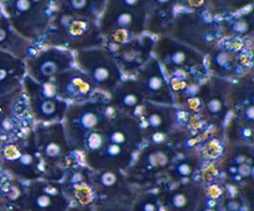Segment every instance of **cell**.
Listing matches in <instances>:
<instances>
[{"label": "cell", "mask_w": 254, "mask_h": 211, "mask_svg": "<svg viewBox=\"0 0 254 211\" xmlns=\"http://www.w3.org/2000/svg\"><path fill=\"white\" fill-rule=\"evenodd\" d=\"M32 47L34 44L31 42L26 41L15 32L0 7V51L6 52L22 61H26L35 51Z\"/></svg>", "instance_id": "25"}, {"label": "cell", "mask_w": 254, "mask_h": 211, "mask_svg": "<svg viewBox=\"0 0 254 211\" xmlns=\"http://www.w3.org/2000/svg\"><path fill=\"white\" fill-rule=\"evenodd\" d=\"M106 142L124 147L140 150L144 145L143 132L138 120L134 116L126 115L109 106V115L102 128Z\"/></svg>", "instance_id": "17"}, {"label": "cell", "mask_w": 254, "mask_h": 211, "mask_svg": "<svg viewBox=\"0 0 254 211\" xmlns=\"http://www.w3.org/2000/svg\"><path fill=\"white\" fill-rule=\"evenodd\" d=\"M153 57L160 64L166 77L176 73H192L206 69L205 56L176 41L169 35L156 37Z\"/></svg>", "instance_id": "10"}, {"label": "cell", "mask_w": 254, "mask_h": 211, "mask_svg": "<svg viewBox=\"0 0 254 211\" xmlns=\"http://www.w3.org/2000/svg\"><path fill=\"white\" fill-rule=\"evenodd\" d=\"M139 150L124 147L104 142V145L97 151L89 153H82L81 161L92 170H117L126 172L135 160Z\"/></svg>", "instance_id": "19"}, {"label": "cell", "mask_w": 254, "mask_h": 211, "mask_svg": "<svg viewBox=\"0 0 254 211\" xmlns=\"http://www.w3.org/2000/svg\"><path fill=\"white\" fill-rule=\"evenodd\" d=\"M169 36L205 57L223 41L221 22L208 9V1L195 11L181 10L176 12Z\"/></svg>", "instance_id": "3"}, {"label": "cell", "mask_w": 254, "mask_h": 211, "mask_svg": "<svg viewBox=\"0 0 254 211\" xmlns=\"http://www.w3.org/2000/svg\"><path fill=\"white\" fill-rule=\"evenodd\" d=\"M130 211H163L160 199H159L158 188L138 193Z\"/></svg>", "instance_id": "30"}, {"label": "cell", "mask_w": 254, "mask_h": 211, "mask_svg": "<svg viewBox=\"0 0 254 211\" xmlns=\"http://www.w3.org/2000/svg\"><path fill=\"white\" fill-rule=\"evenodd\" d=\"M69 208L60 182L39 179L26 184V211H68Z\"/></svg>", "instance_id": "18"}, {"label": "cell", "mask_w": 254, "mask_h": 211, "mask_svg": "<svg viewBox=\"0 0 254 211\" xmlns=\"http://www.w3.org/2000/svg\"><path fill=\"white\" fill-rule=\"evenodd\" d=\"M74 66L86 74L97 91L108 96L124 78L112 52L104 46L76 52Z\"/></svg>", "instance_id": "8"}, {"label": "cell", "mask_w": 254, "mask_h": 211, "mask_svg": "<svg viewBox=\"0 0 254 211\" xmlns=\"http://www.w3.org/2000/svg\"><path fill=\"white\" fill-rule=\"evenodd\" d=\"M74 67V53L57 47H41L25 61L26 76L39 84H49Z\"/></svg>", "instance_id": "12"}, {"label": "cell", "mask_w": 254, "mask_h": 211, "mask_svg": "<svg viewBox=\"0 0 254 211\" xmlns=\"http://www.w3.org/2000/svg\"><path fill=\"white\" fill-rule=\"evenodd\" d=\"M149 1L113 0L107 1L98 27L104 39V47L123 44L145 34Z\"/></svg>", "instance_id": "2"}, {"label": "cell", "mask_w": 254, "mask_h": 211, "mask_svg": "<svg viewBox=\"0 0 254 211\" xmlns=\"http://www.w3.org/2000/svg\"><path fill=\"white\" fill-rule=\"evenodd\" d=\"M155 44V37L144 34L123 44L106 47L113 54L123 77H133L151 58Z\"/></svg>", "instance_id": "16"}, {"label": "cell", "mask_w": 254, "mask_h": 211, "mask_svg": "<svg viewBox=\"0 0 254 211\" xmlns=\"http://www.w3.org/2000/svg\"><path fill=\"white\" fill-rule=\"evenodd\" d=\"M223 32V40H242L247 41L252 39L254 30L253 6H246L241 11L230 15L225 19L220 20Z\"/></svg>", "instance_id": "26"}, {"label": "cell", "mask_w": 254, "mask_h": 211, "mask_svg": "<svg viewBox=\"0 0 254 211\" xmlns=\"http://www.w3.org/2000/svg\"><path fill=\"white\" fill-rule=\"evenodd\" d=\"M22 94L30 118L36 124H59L64 121L68 104L55 94L50 83L39 84L25 76Z\"/></svg>", "instance_id": "9"}, {"label": "cell", "mask_w": 254, "mask_h": 211, "mask_svg": "<svg viewBox=\"0 0 254 211\" xmlns=\"http://www.w3.org/2000/svg\"><path fill=\"white\" fill-rule=\"evenodd\" d=\"M231 90L232 82L217 77L208 76L201 88L200 118L207 126L215 128H223L226 120L231 114Z\"/></svg>", "instance_id": "11"}, {"label": "cell", "mask_w": 254, "mask_h": 211, "mask_svg": "<svg viewBox=\"0 0 254 211\" xmlns=\"http://www.w3.org/2000/svg\"><path fill=\"white\" fill-rule=\"evenodd\" d=\"M175 1H149L145 34L151 37L169 35L175 19Z\"/></svg>", "instance_id": "24"}, {"label": "cell", "mask_w": 254, "mask_h": 211, "mask_svg": "<svg viewBox=\"0 0 254 211\" xmlns=\"http://www.w3.org/2000/svg\"><path fill=\"white\" fill-rule=\"evenodd\" d=\"M163 211H195L202 184L196 180L158 188Z\"/></svg>", "instance_id": "21"}, {"label": "cell", "mask_w": 254, "mask_h": 211, "mask_svg": "<svg viewBox=\"0 0 254 211\" xmlns=\"http://www.w3.org/2000/svg\"><path fill=\"white\" fill-rule=\"evenodd\" d=\"M35 146L42 162L47 167L64 168L72 151L67 142L62 123L36 124L32 127Z\"/></svg>", "instance_id": "13"}, {"label": "cell", "mask_w": 254, "mask_h": 211, "mask_svg": "<svg viewBox=\"0 0 254 211\" xmlns=\"http://www.w3.org/2000/svg\"><path fill=\"white\" fill-rule=\"evenodd\" d=\"M50 84L55 94L68 105L92 100L98 93L86 74L76 66L57 76Z\"/></svg>", "instance_id": "20"}, {"label": "cell", "mask_w": 254, "mask_h": 211, "mask_svg": "<svg viewBox=\"0 0 254 211\" xmlns=\"http://www.w3.org/2000/svg\"><path fill=\"white\" fill-rule=\"evenodd\" d=\"M0 7L15 32L32 44L45 36L56 12L54 1L42 0H7Z\"/></svg>", "instance_id": "5"}, {"label": "cell", "mask_w": 254, "mask_h": 211, "mask_svg": "<svg viewBox=\"0 0 254 211\" xmlns=\"http://www.w3.org/2000/svg\"><path fill=\"white\" fill-rule=\"evenodd\" d=\"M109 115L108 99L69 104L62 125L72 152L79 153L92 133L101 131Z\"/></svg>", "instance_id": "6"}, {"label": "cell", "mask_w": 254, "mask_h": 211, "mask_svg": "<svg viewBox=\"0 0 254 211\" xmlns=\"http://www.w3.org/2000/svg\"><path fill=\"white\" fill-rule=\"evenodd\" d=\"M42 41L46 47L64 48L73 53L104 46L98 22L62 14L57 10Z\"/></svg>", "instance_id": "4"}, {"label": "cell", "mask_w": 254, "mask_h": 211, "mask_svg": "<svg viewBox=\"0 0 254 211\" xmlns=\"http://www.w3.org/2000/svg\"><path fill=\"white\" fill-rule=\"evenodd\" d=\"M208 74L236 82L252 73V53L246 48V41L227 39L205 57Z\"/></svg>", "instance_id": "7"}, {"label": "cell", "mask_w": 254, "mask_h": 211, "mask_svg": "<svg viewBox=\"0 0 254 211\" xmlns=\"http://www.w3.org/2000/svg\"><path fill=\"white\" fill-rule=\"evenodd\" d=\"M68 211H93L91 207H71Z\"/></svg>", "instance_id": "31"}, {"label": "cell", "mask_w": 254, "mask_h": 211, "mask_svg": "<svg viewBox=\"0 0 254 211\" xmlns=\"http://www.w3.org/2000/svg\"><path fill=\"white\" fill-rule=\"evenodd\" d=\"M218 172L220 177H223V182L236 185L241 189L252 187L253 146L226 145L221 162L218 163Z\"/></svg>", "instance_id": "14"}, {"label": "cell", "mask_w": 254, "mask_h": 211, "mask_svg": "<svg viewBox=\"0 0 254 211\" xmlns=\"http://www.w3.org/2000/svg\"><path fill=\"white\" fill-rule=\"evenodd\" d=\"M25 76V61L0 51V101L14 100L22 96Z\"/></svg>", "instance_id": "22"}, {"label": "cell", "mask_w": 254, "mask_h": 211, "mask_svg": "<svg viewBox=\"0 0 254 211\" xmlns=\"http://www.w3.org/2000/svg\"><path fill=\"white\" fill-rule=\"evenodd\" d=\"M54 2L59 12L97 22L103 14L107 4V1L102 0H64V1Z\"/></svg>", "instance_id": "27"}, {"label": "cell", "mask_w": 254, "mask_h": 211, "mask_svg": "<svg viewBox=\"0 0 254 211\" xmlns=\"http://www.w3.org/2000/svg\"><path fill=\"white\" fill-rule=\"evenodd\" d=\"M0 172L24 183L44 179L61 182L64 168L47 167L37 153L32 128L20 133L0 150Z\"/></svg>", "instance_id": "1"}, {"label": "cell", "mask_w": 254, "mask_h": 211, "mask_svg": "<svg viewBox=\"0 0 254 211\" xmlns=\"http://www.w3.org/2000/svg\"><path fill=\"white\" fill-rule=\"evenodd\" d=\"M223 182H211L202 185L195 211H225L222 205Z\"/></svg>", "instance_id": "28"}, {"label": "cell", "mask_w": 254, "mask_h": 211, "mask_svg": "<svg viewBox=\"0 0 254 211\" xmlns=\"http://www.w3.org/2000/svg\"><path fill=\"white\" fill-rule=\"evenodd\" d=\"M0 211H2V209H1V204H0Z\"/></svg>", "instance_id": "32"}, {"label": "cell", "mask_w": 254, "mask_h": 211, "mask_svg": "<svg viewBox=\"0 0 254 211\" xmlns=\"http://www.w3.org/2000/svg\"><path fill=\"white\" fill-rule=\"evenodd\" d=\"M226 145H248L253 146V125L238 121L231 118L225 127Z\"/></svg>", "instance_id": "29"}, {"label": "cell", "mask_w": 254, "mask_h": 211, "mask_svg": "<svg viewBox=\"0 0 254 211\" xmlns=\"http://www.w3.org/2000/svg\"><path fill=\"white\" fill-rule=\"evenodd\" d=\"M131 78L145 101L159 105H174V96L168 77L154 57Z\"/></svg>", "instance_id": "15"}, {"label": "cell", "mask_w": 254, "mask_h": 211, "mask_svg": "<svg viewBox=\"0 0 254 211\" xmlns=\"http://www.w3.org/2000/svg\"><path fill=\"white\" fill-rule=\"evenodd\" d=\"M144 103L145 100L131 77L123 78L108 99L112 109L130 116H135Z\"/></svg>", "instance_id": "23"}]
</instances>
